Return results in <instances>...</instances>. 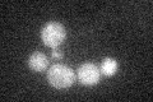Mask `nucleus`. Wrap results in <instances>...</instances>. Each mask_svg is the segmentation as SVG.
<instances>
[{
	"label": "nucleus",
	"instance_id": "1",
	"mask_svg": "<svg viewBox=\"0 0 153 102\" xmlns=\"http://www.w3.org/2000/svg\"><path fill=\"white\" fill-rule=\"evenodd\" d=\"M47 80L52 87L57 89L69 88L75 82V73L69 66L56 64L52 65L47 71Z\"/></svg>",
	"mask_w": 153,
	"mask_h": 102
},
{
	"label": "nucleus",
	"instance_id": "2",
	"mask_svg": "<svg viewBox=\"0 0 153 102\" xmlns=\"http://www.w3.org/2000/svg\"><path fill=\"white\" fill-rule=\"evenodd\" d=\"M41 37L46 46L57 47L65 40L66 31L63 24H60L57 22H50L42 28Z\"/></svg>",
	"mask_w": 153,
	"mask_h": 102
},
{
	"label": "nucleus",
	"instance_id": "3",
	"mask_svg": "<svg viewBox=\"0 0 153 102\" xmlns=\"http://www.w3.org/2000/svg\"><path fill=\"white\" fill-rule=\"evenodd\" d=\"M78 80L84 86H93L98 83L100 77H101V71L97 68V65L92 64V63H85V64L80 65L78 71Z\"/></svg>",
	"mask_w": 153,
	"mask_h": 102
},
{
	"label": "nucleus",
	"instance_id": "4",
	"mask_svg": "<svg viewBox=\"0 0 153 102\" xmlns=\"http://www.w3.org/2000/svg\"><path fill=\"white\" fill-rule=\"evenodd\" d=\"M49 65V59L42 52H33L28 59V66L35 71H44Z\"/></svg>",
	"mask_w": 153,
	"mask_h": 102
},
{
	"label": "nucleus",
	"instance_id": "5",
	"mask_svg": "<svg viewBox=\"0 0 153 102\" xmlns=\"http://www.w3.org/2000/svg\"><path fill=\"white\" fill-rule=\"evenodd\" d=\"M117 68H119L117 61L115 59H111V57H107V59H103L101 68H100V71L102 74L110 77V75H114L117 71Z\"/></svg>",
	"mask_w": 153,
	"mask_h": 102
},
{
	"label": "nucleus",
	"instance_id": "6",
	"mask_svg": "<svg viewBox=\"0 0 153 102\" xmlns=\"http://www.w3.org/2000/svg\"><path fill=\"white\" fill-rule=\"evenodd\" d=\"M52 57H54V59H61V57H63V54H61V52L57 50V48H54V51H52Z\"/></svg>",
	"mask_w": 153,
	"mask_h": 102
}]
</instances>
